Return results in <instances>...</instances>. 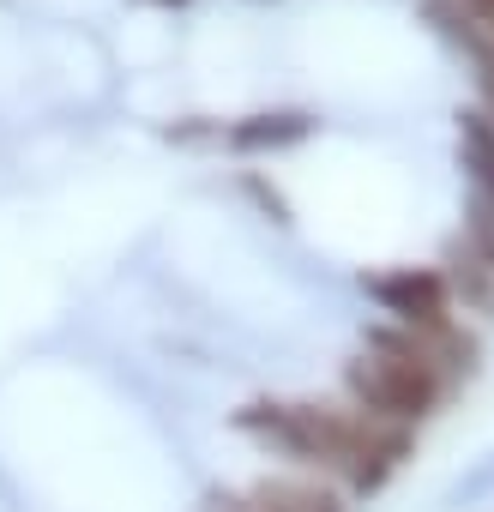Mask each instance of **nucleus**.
Returning <instances> with one entry per match:
<instances>
[{
    "label": "nucleus",
    "mask_w": 494,
    "mask_h": 512,
    "mask_svg": "<svg viewBox=\"0 0 494 512\" xmlns=\"http://www.w3.org/2000/svg\"><path fill=\"white\" fill-rule=\"evenodd\" d=\"M235 428L254 434L260 446L296 458V464H326V470H356L362 452H368V434H374V416H344V410H326V404H247L235 410Z\"/></svg>",
    "instance_id": "obj_1"
},
{
    "label": "nucleus",
    "mask_w": 494,
    "mask_h": 512,
    "mask_svg": "<svg viewBox=\"0 0 494 512\" xmlns=\"http://www.w3.org/2000/svg\"><path fill=\"white\" fill-rule=\"evenodd\" d=\"M344 380H350L362 416H380V422H398V428L434 416V404L446 398V380H440L434 368H422V362H410V356H398V350H386V344H368V350L350 362Z\"/></svg>",
    "instance_id": "obj_2"
},
{
    "label": "nucleus",
    "mask_w": 494,
    "mask_h": 512,
    "mask_svg": "<svg viewBox=\"0 0 494 512\" xmlns=\"http://www.w3.org/2000/svg\"><path fill=\"white\" fill-rule=\"evenodd\" d=\"M362 290L398 320V326H428V320H446V302H452V284L440 266H392V272H374L362 278Z\"/></svg>",
    "instance_id": "obj_3"
},
{
    "label": "nucleus",
    "mask_w": 494,
    "mask_h": 512,
    "mask_svg": "<svg viewBox=\"0 0 494 512\" xmlns=\"http://www.w3.org/2000/svg\"><path fill=\"white\" fill-rule=\"evenodd\" d=\"M314 139V115L308 109H260V115H241L223 127V145L241 157H260V151H290Z\"/></svg>",
    "instance_id": "obj_4"
},
{
    "label": "nucleus",
    "mask_w": 494,
    "mask_h": 512,
    "mask_svg": "<svg viewBox=\"0 0 494 512\" xmlns=\"http://www.w3.org/2000/svg\"><path fill=\"white\" fill-rule=\"evenodd\" d=\"M254 506L260 512H344L332 488H314V482H260L254 488Z\"/></svg>",
    "instance_id": "obj_5"
},
{
    "label": "nucleus",
    "mask_w": 494,
    "mask_h": 512,
    "mask_svg": "<svg viewBox=\"0 0 494 512\" xmlns=\"http://www.w3.org/2000/svg\"><path fill=\"white\" fill-rule=\"evenodd\" d=\"M446 284L470 302V308H494V266L482 260V253L464 241L458 253H452V272H446Z\"/></svg>",
    "instance_id": "obj_6"
},
{
    "label": "nucleus",
    "mask_w": 494,
    "mask_h": 512,
    "mask_svg": "<svg viewBox=\"0 0 494 512\" xmlns=\"http://www.w3.org/2000/svg\"><path fill=\"white\" fill-rule=\"evenodd\" d=\"M488 488H494V452H488V458H482V464H476L470 476H458V482H452L446 506H470V500H482Z\"/></svg>",
    "instance_id": "obj_7"
},
{
    "label": "nucleus",
    "mask_w": 494,
    "mask_h": 512,
    "mask_svg": "<svg viewBox=\"0 0 494 512\" xmlns=\"http://www.w3.org/2000/svg\"><path fill=\"white\" fill-rule=\"evenodd\" d=\"M476 85H482V97H488V109H494V43L476 49Z\"/></svg>",
    "instance_id": "obj_8"
},
{
    "label": "nucleus",
    "mask_w": 494,
    "mask_h": 512,
    "mask_svg": "<svg viewBox=\"0 0 494 512\" xmlns=\"http://www.w3.org/2000/svg\"><path fill=\"white\" fill-rule=\"evenodd\" d=\"M464 7H470V19H476V31L494 43V0H464Z\"/></svg>",
    "instance_id": "obj_9"
}]
</instances>
